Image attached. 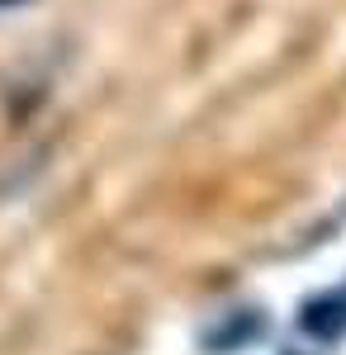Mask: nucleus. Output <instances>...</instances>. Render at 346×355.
<instances>
[{"label": "nucleus", "instance_id": "2", "mask_svg": "<svg viewBox=\"0 0 346 355\" xmlns=\"http://www.w3.org/2000/svg\"><path fill=\"white\" fill-rule=\"evenodd\" d=\"M0 5H15V0H0Z\"/></svg>", "mask_w": 346, "mask_h": 355}, {"label": "nucleus", "instance_id": "1", "mask_svg": "<svg viewBox=\"0 0 346 355\" xmlns=\"http://www.w3.org/2000/svg\"><path fill=\"white\" fill-rule=\"evenodd\" d=\"M299 331L313 341H337L346 331V294H318L299 308Z\"/></svg>", "mask_w": 346, "mask_h": 355}]
</instances>
